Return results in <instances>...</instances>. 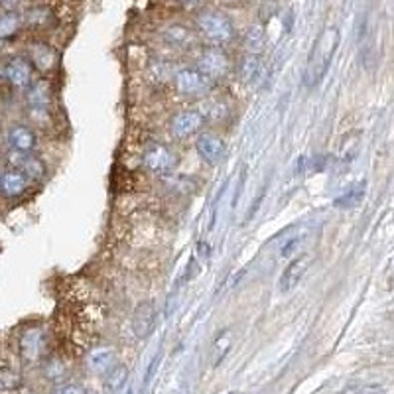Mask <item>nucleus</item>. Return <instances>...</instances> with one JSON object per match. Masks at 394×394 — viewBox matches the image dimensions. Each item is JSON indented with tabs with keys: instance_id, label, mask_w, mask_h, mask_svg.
<instances>
[{
	"instance_id": "1",
	"label": "nucleus",
	"mask_w": 394,
	"mask_h": 394,
	"mask_svg": "<svg viewBox=\"0 0 394 394\" xmlns=\"http://www.w3.org/2000/svg\"><path fill=\"white\" fill-rule=\"evenodd\" d=\"M339 44V30L337 28H328L321 32V36L316 39L314 48L310 51L307 65L304 69V85L305 87H316L321 83V79L325 77L330 69L333 53L337 50Z\"/></svg>"
},
{
	"instance_id": "2",
	"label": "nucleus",
	"mask_w": 394,
	"mask_h": 394,
	"mask_svg": "<svg viewBox=\"0 0 394 394\" xmlns=\"http://www.w3.org/2000/svg\"><path fill=\"white\" fill-rule=\"evenodd\" d=\"M195 26H197L199 34L211 46H217V48L227 46L237 36L235 26L231 22L229 16L219 12V10H202L195 16Z\"/></svg>"
},
{
	"instance_id": "3",
	"label": "nucleus",
	"mask_w": 394,
	"mask_h": 394,
	"mask_svg": "<svg viewBox=\"0 0 394 394\" xmlns=\"http://www.w3.org/2000/svg\"><path fill=\"white\" fill-rule=\"evenodd\" d=\"M178 164V154L162 142H148L140 152V165L150 174L164 176V174L174 172Z\"/></svg>"
},
{
	"instance_id": "4",
	"label": "nucleus",
	"mask_w": 394,
	"mask_h": 394,
	"mask_svg": "<svg viewBox=\"0 0 394 394\" xmlns=\"http://www.w3.org/2000/svg\"><path fill=\"white\" fill-rule=\"evenodd\" d=\"M195 69H197L199 73H204L211 83L221 81V79H225V77L231 73L229 55L221 50V48H217V46H209V48L199 51Z\"/></svg>"
},
{
	"instance_id": "5",
	"label": "nucleus",
	"mask_w": 394,
	"mask_h": 394,
	"mask_svg": "<svg viewBox=\"0 0 394 394\" xmlns=\"http://www.w3.org/2000/svg\"><path fill=\"white\" fill-rule=\"evenodd\" d=\"M211 85L213 83L204 73H199L197 69H190V67L178 69L174 75V87L186 97H204L211 91Z\"/></svg>"
},
{
	"instance_id": "6",
	"label": "nucleus",
	"mask_w": 394,
	"mask_h": 394,
	"mask_svg": "<svg viewBox=\"0 0 394 394\" xmlns=\"http://www.w3.org/2000/svg\"><path fill=\"white\" fill-rule=\"evenodd\" d=\"M195 150L207 165H219L227 158V144L215 132H202L195 140Z\"/></svg>"
},
{
	"instance_id": "7",
	"label": "nucleus",
	"mask_w": 394,
	"mask_h": 394,
	"mask_svg": "<svg viewBox=\"0 0 394 394\" xmlns=\"http://www.w3.org/2000/svg\"><path fill=\"white\" fill-rule=\"evenodd\" d=\"M32 73H34V65L30 64L28 57H22V55L8 60L2 67V77L14 89H28L32 85Z\"/></svg>"
},
{
	"instance_id": "8",
	"label": "nucleus",
	"mask_w": 394,
	"mask_h": 394,
	"mask_svg": "<svg viewBox=\"0 0 394 394\" xmlns=\"http://www.w3.org/2000/svg\"><path fill=\"white\" fill-rule=\"evenodd\" d=\"M205 125V116L199 109H188V111H179L178 115H174L170 123V130L178 140H186L197 134Z\"/></svg>"
},
{
	"instance_id": "9",
	"label": "nucleus",
	"mask_w": 394,
	"mask_h": 394,
	"mask_svg": "<svg viewBox=\"0 0 394 394\" xmlns=\"http://www.w3.org/2000/svg\"><path fill=\"white\" fill-rule=\"evenodd\" d=\"M158 323V310L154 302H140L132 314V333L138 339H148Z\"/></svg>"
},
{
	"instance_id": "10",
	"label": "nucleus",
	"mask_w": 394,
	"mask_h": 394,
	"mask_svg": "<svg viewBox=\"0 0 394 394\" xmlns=\"http://www.w3.org/2000/svg\"><path fill=\"white\" fill-rule=\"evenodd\" d=\"M53 93H51L50 81L39 79V81H32V85L26 89V102L30 107V111L34 115H44L50 109Z\"/></svg>"
},
{
	"instance_id": "11",
	"label": "nucleus",
	"mask_w": 394,
	"mask_h": 394,
	"mask_svg": "<svg viewBox=\"0 0 394 394\" xmlns=\"http://www.w3.org/2000/svg\"><path fill=\"white\" fill-rule=\"evenodd\" d=\"M310 268V256L302 255L292 258L288 262V267L284 268L282 276L278 280V290L280 294H290L292 290L298 288V284L304 278L305 270Z\"/></svg>"
},
{
	"instance_id": "12",
	"label": "nucleus",
	"mask_w": 394,
	"mask_h": 394,
	"mask_svg": "<svg viewBox=\"0 0 394 394\" xmlns=\"http://www.w3.org/2000/svg\"><path fill=\"white\" fill-rule=\"evenodd\" d=\"M44 333L39 328H28V330L22 331L20 335V341H18V347H20V355L24 359L26 363H36L44 355Z\"/></svg>"
},
{
	"instance_id": "13",
	"label": "nucleus",
	"mask_w": 394,
	"mask_h": 394,
	"mask_svg": "<svg viewBox=\"0 0 394 394\" xmlns=\"http://www.w3.org/2000/svg\"><path fill=\"white\" fill-rule=\"evenodd\" d=\"M28 60L42 73H50L57 65V53L46 42H34L28 48Z\"/></svg>"
},
{
	"instance_id": "14",
	"label": "nucleus",
	"mask_w": 394,
	"mask_h": 394,
	"mask_svg": "<svg viewBox=\"0 0 394 394\" xmlns=\"http://www.w3.org/2000/svg\"><path fill=\"white\" fill-rule=\"evenodd\" d=\"M8 144L14 152H34V148L38 146V136L36 132L26 125H16L8 130Z\"/></svg>"
},
{
	"instance_id": "15",
	"label": "nucleus",
	"mask_w": 394,
	"mask_h": 394,
	"mask_svg": "<svg viewBox=\"0 0 394 394\" xmlns=\"http://www.w3.org/2000/svg\"><path fill=\"white\" fill-rule=\"evenodd\" d=\"M28 181L30 179L20 170H8L0 176V193L8 199L22 197L28 190Z\"/></svg>"
},
{
	"instance_id": "16",
	"label": "nucleus",
	"mask_w": 394,
	"mask_h": 394,
	"mask_svg": "<svg viewBox=\"0 0 394 394\" xmlns=\"http://www.w3.org/2000/svg\"><path fill=\"white\" fill-rule=\"evenodd\" d=\"M262 71V60L260 53H244L237 65V75L242 83H255Z\"/></svg>"
},
{
	"instance_id": "17",
	"label": "nucleus",
	"mask_w": 394,
	"mask_h": 394,
	"mask_svg": "<svg viewBox=\"0 0 394 394\" xmlns=\"http://www.w3.org/2000/svg\"><path fill=\"white\" fill-rule=\"evenodd\" d=\"M162 36H164L165 44H170L174 48H181V50H186V48H190V46L195 44L193 32H191L190 28H186V26L181 24L168 26Z\"/></svg>"
},
{
	"instance_id": "18",
	"label": "nucleus",
	"mask_w": 394,
	"mask_h": 394,
	"mask_svg": "<svg viewBox=\"0 0 394 394\" xmlns=\"http://www.w3.org/2000/svg\"><path fill=\"white\" fill-rule=\"evenodd\" d=\"M20 154V158H18V168H20V172L24 174L28 179H34V181H38L46 176V164L42 162V158L38 156H34L32 152H16Z\"/></svg>"
},
{
	"instance_id": "19",
	"label": "nucleus",
	"mask_w": 394,
	"mask_h": 394,
	"mask_svg": "<svg viewBox=\"0 0 394 394\" xmlns=\"http://www.w3.org/2000/svg\"><path fill=\"white\" fill-rule=\"evenodd\" d=\"M24 24L22 16L14 10L0 14V39H12Z\"/></svg>"
},
{
	"instance_id": "20",
	"label": "nucleus",
	"mask_w": 394,
	"mask_h": 394,
	"mask_svg": "<svg viewBox=\"0 0 394 394\" xmlns=\"http://www.w3.org/2000/svg\"><path fill=\"white\" fill-rule=\"evenodd\" d=\"M365 191H367V183H365V181H359V183H355L353 188H349V190L345 191L343 195H339V197L335 199V207H339V209H351V207H357V205L363 202Z\"/></svg>"
},
{
	"instance_id": "21",
	"label": "nucleus",
	"mask_w": 394,
	"mask_h": 394,
	"mask_svg": "<svg viewBox=\"0 0 394 394\" xmlns=\"http://www.w3.org/2000/svg\"><path fill=\"white\" fill-rule=\"evenodd\" d=\"M113 365H115V351L113 349H97L89 355L91 370H95L99 375H107V370Z\"/></svg>"
},
{
	"instance_id": "22",
	"label": "nucleus",
	"mask_w": 394,
	"mask_h": 394,
	"mask_svg": "<svg viewBox=\"0 0 394 394\" xmlns=\"http://www.w3.org/2000/svg\"><path fill=\"white\" fill-rule=\"evenodd\" d=\"M128 381V369L125 365H113L111 369L107 370V377H105V384L109 388V393H120V388L127 384Z\"/></svg>"
},
{
	"instance_id": "23",
	"label": "nucleus",
	"mask_w": 394,
	"mask_h": 394,
	"mask_svg": "<svg viewBox=\"0 0 394 394\" xmlns=\"http://www.w3.org/2000/svg\"><path fill=\"white\" fill-rule=\"evenodd\" d=\"M178 67L168 62V60H156L150 65V75H152L154 81L158 83H168V81H174V75H176Z\"/></svg>"
},
{
	"instance_id": "24",
	"label": "nucleus",
	"mask_w": 394,
	"mask_h": 394,
	"mask_svg": "<svg viewBox=\"0 0 394 394\" xmlns=\"http://www.w3.org/2000/svg\"><path fill=\"white\" fill-rule=\"evenodd\" d=\"M229 349H231V333L229 330H223L215 337V341H213V355H211L213 359H211V365L217 367V365L227 357Z\"/></svg>"
},
{
	"instance_id": "25",
	"label": "nucleus",
	"mask_w": 394,
	"mask_h": 394,
	"mask_svg": "<svg viewBox=\"0 0 394 394\" xmlns=\"http://www.w3.org/2000/svg\"><path fill=\"white\" fill-rule=\"evenodd\" d=\"M22 20L32 28H46V26H50L53 22V14L48 8H30L24 14Z\"/></svg>"
},
{
	"instance_id": "26",
	"label": "nucleus",
	"mask_w": 394,
	"mask_h": 394,
	"mask_svg": "<svg viewBox=\"0 0 394 394\" xmlns=\"http://www.w3.org/2000/svg\"><path fill=\"white\" fill-rule=\"evenodd\" d=\"M244 48L247 53H260L265 48V34L260 26H253L244 36Z\"/></svg>"
},
{
	"instance_id": "27",
	"label": "nucleus",
	"mask_w": 394,
	"mask_h": 394,
	"mask_svg": "<svg viewBox=\"0 0 394 394\" xmlns=\"http://www.w3.org/2000/svg\"><path fill=\"white\" fill-rule=\"evenodd\" d=\"M22 386V377L12 369H0V393L18 391Z\"/></svg>"
},
{
	"instance_id": "28",
	"label": "nucleus",
	"mask_w": 394,
	"mask_h": 394,
	"mask_svg": "<svg viewBox=\"0 0 394 394\" xmlns=\"http://www.w3.org/2000/svg\"><path fill=\"white\" fill-rule=\"evenodd\" d=\"M57 394H85V388L81 384H67L64 388H60Z\"/></svg>"
},
{
	"instance_id": "29",
	"label": "nucleus",
	"mask_w": 394,
	"mask_h": 394,
	"mask_svg": "<svg viewBox=\"0 0 394 394\" xmlns=\"http://www.w3.org/2000/svg\"><path fill=\"white\" fill-rule=\"evenodd\" d=\"M181 4H190V6H195V4H204L205 0H178Z\"/></svg>"
},
{
	"instance_id": "30",
	"label": "nucleus",
	"mask_w": 394,
	"mask_h": 394,
	"mask_svg": "<svg viewBox=\"0 0 394 394\" xmlns=\"http://www.w3.org/2000/svg\"><path fill=\"white\" fill-rule=\"evenodd\" d=\"M223 2H227V4H239L242 0H223Z\"/></svg>"
},
{
	"instance_id": "31",
	"label": "nucleus",
	"mask_w": 394,
	"mask_h": 394,
	"mask_svg": "<svg viewBox=\"0 0 394 394\" xmlns=\"http://www.w3.org/2000/svg\"><path fill=\"white\" fill-rule=\"evenodd\" d=\"M127 394H132V393H130V391H128V393H127Z\"/></svg>"
},
{
	"instance_id": "32",
	"label": "nucleus",
	"mask_w": 394,
	"mask_h": 394,
	"mask_svg": "<svg viewBox=\"0 0 394 394\" xmlns=\"http://www.w3.org/2000/svg\"><path fill=\"white\" fill-rule=\"evenodd\" d=\"M0 176H2V172H0Z\"/></svg>"
}]
</instances>
